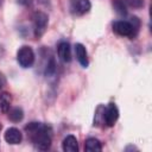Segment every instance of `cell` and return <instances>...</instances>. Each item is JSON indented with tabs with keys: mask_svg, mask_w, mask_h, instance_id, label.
Instances as JSON below:
<instances>
[{
	"mask_svg": "<svg viewBox=\"0 0 152 152\" xmlns=\"http://www.w3.org/2000/svg\"><path fill=\"white\" fill-rule=\"evenodd\" d=\"M25 131L36 148L40 151H46L50 148L52 140L50 127L40 122H31L25 127Z\"/></svg>",
	"mask_w": 152,
	"mask_h": 152,
	"instance_id": "cell-1",
	"label": "cell"
},
{
	"mask_svg": "<svg viewBox=\"0 0 152 152\" xmlns=\"http://www.w3.org/2000/svg\"><path fill=\"white\" fill-rule=\"evenodd\" d=\"M17 61L20 66L30 68L34 63V52L30 46H21L17 52Z\"/></svg>",
	"mask_w": 152,
	"mask_h": 152,
	"instance_id": "cell-2",
	"label": "cell"
},
{
	"mask_svg": "<svg viewBox=\"0 0 152 152\" xmlns=\"http://www.w3.org/2000/svg\"><path fill=\"white\" fill-rule=\"evenodd\" d=\"M113 31L122 37H134L137 33V26L126 20H119L113 24Z\"/></svg>",
	"mask_w": 152,
	"mask_h": 152,
	"instance_id": "cell-3",
	"label": "cell"
},
{
	"mask_svg": "<svg viewBox=\"0 0 152 152\" xmlns=\"http://www.w3.org/2000/svg\"><path fill=\"white\" fill-rule=\"evenodd\" d=\"M48 21H49V18L48 15L44 13V12H36L33 14V30H34V36L36 37H40L43 36V33L45 32L46 30V26H48Z\"/></svg>",
	"mask_w": 152,
	"mask_h": 152,
	"instance_id": "cell-4",
	"label": "cell"
},
{
	"mask_svg": "<svg viewBox=\"0 0 152 152\" xmlns=\"http://www.w3.org/2000/svg\"><path fill=\"white\" fill-rule=\"evenodd\" d=\"M91 4L89 0H70V11L75 15H83L90 11Z\"/></svg>",
	"mask_w": 152,
	"mask_h": 152,
	"instance_id": "cell-5",
	"label": "cell"
},
{
	"mask_svg": "<svg viewBox=\"0 0 152 152\" xmlns=\"http://www.w3.org/2000/svg\"><path fill=\"white\" fill-rule=\"evenodd\" d=\"M119 118V109L118 107L114 104V103H109L104 110H103V120H104V124L109 127L114 126L116 120Z\"/></svg>",
	"mask_w": 152,
	"mask_h": 152,
	"instance_id": "cell-6",
	"label": "cell"
},
{
	"mask_svg": "<svg viewBox=\"0 0 152 152\" xmlns=\"http://www.w3.org/2000/svg\"><path fill=\"white\" fill-rule=\"evenodd\" d=\"M4 138L6 140V142L8 144H12V145H15V144H19L23 139V134L21 132L15 128V127H10L8 129H6L5 134H4Z\"/></svg>",
	"mask_w": 152,
	"mask_h": 152,
	"instance_id": "cell-7",
	"label": "cell"
},
{
	"mask_svg": "<svg viewBox=\"0 0 152 152\" xmlns=\"http://www.w3.org/2000/svg\"><path fill=\"white\" fill-rule=\"evenodd\" d=\"M75 53H76V58H77L78 63L83 68H87L88 64H89V61H88V53H87V50H86L84 45L81 44V43H77L75 45Z\"/></svg>",
	"mask_w": 152,
	"mask_h": 152,
	"instance_id": "cell-8",
	"label": "cell"
},
{
	"mask_svg": "<svg viewBox=\"0 0 152 152\" xmlns=\"http://www.w3.org/2000/svg\"><path fill=\"white\" fill-rule=\"evenodd\" d=\"M57 52H58V57L64 62V63H69L71 61V50H70V45L66 42H61L58 44L57 48Z\"/></svg>",
	"mask_w": 152,
	"mask_h": 152,
	"instance_id": "cell-9",
	"label": "cell"
},
{
	"mask_svg": "<svg viewBox=\"0 0 152 152\" xmlns=\"http://www.w3.org/2000/svg\"><path fill=\"white\" fill-rule=\"evenodd\" d=\"M62 148L65 152H77L78 151V142L74 135H68L64 138L62 142Z\"/></svg>",
	"mask_w": 152,
	"mask_h": 152,
	"instance_id": "cell-10",
	"label": "cell"
},
{
	"mask_svg": "<svg viewBox=\"0 0 152 152\" xmlns=\"http://www.w3.org/2000/svg\"><path fill=\"white\" fill-rule=\"evenodd\" d=\"M84 150L88 152H99L102 150L101 142L95 138H88L84 144Z\"/></svg>",
	"mask_w": 152,
	"mask_h": 152,
	"instance_id": "cell-11",
	"label": "cell"
},
{
	"mask_svg": "<svg viewBox=\"0 0 152 152\" xmlns=\"http://www.w3.org/2000/svg\"><path fill=\"white\" fill-rule=\"evenodd\" d=\"M11 102H12V97L8 93L4 91L0 94V110L2 113H7L11 108Z\"/></svg>",
	"mask_w": 152,
	"mask_h": 152,
	"instance_id": "cell-12",
	"label": "cell"
},
{
	"mask_svg": "<svg viewBox=\"0 0 152 152\" xmlns=\"http://www.w3.org/2000/svg\"><path fill=\"white\" fill-rule=\"evenodd\" d=\"M7 113H8V118H10V120L13 121V122H19V121H21L23 118H24V112H23V109L19 108V107L11 108Z\"/></svg>",
	"mask_w": 152,
	"mask_h": 152,
	"instance_id": "cell-13",
	"label": "cell"
},
{
	"mask_svg": "<svg viewBox=\"0 0 152 152\" xmlns=\"http://www.w3.org/2000/svg\"><path fill=\"white\" fill-rule=\"evenodd\" d=\"M56 70V63L53 59H50V62L48 63L46 65V69H45V75L46 76H51Z\"/></svg>",
	"mask_w": 152,
	"mask_h": 152,
	"instance_id": "cell-14",
	"label": "cell"
},
{
	"mask_svg": "<svg viewBox=\"0 0 152 152\" xmlns=\"http://www.w3.org/2000/svg\"><path fill=\"white\" fill-rule=\"evenodd\" d=\"M5 83H6V78H5V76H4V75L0 72V89H1V88L5 86Z\"/></svg>",
	"mask_w": 152,
	"mask_h": 152,
	"instance_id": "cell-15",
	"label": "cell"
},
{
	"mask_svg": "<svg viewBox=\"0 0 152 152\" xmlns=\"http://www.w3.org/2000/svg\"><path fill=\"white\" fill-rule=\"evenodd\" d=\"M1 4H2V0H0V5H1Z\"/></svg>",
	"mask_w": 152,
	"mask_h": 152,
	"instance_id": "cell-16",
	"label": "cell"
},
{
	"mask_svg": "<svg viewBox=\"0 0 152 152\" xmlns=\"http://www.w3.org/2000/svg\"><path fill=\"white\" fill-rule=\"evenodd\" d=\"M0 128H1V126H0Z\"/></svg>",
	"mask_w": 152,
	"mask_h": 152,
	"instance_id": "cell-17",
	"label": "cell"
}]
</instances>
